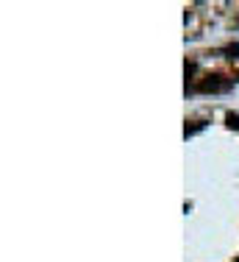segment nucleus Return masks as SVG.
I'll return each mask as SVG.
<instances>
[{
	"instance_id": "1",
	"label": "nucleus",
	"mask_w": 239,
	"mask_h": 262,
	"mask_svg": "<svg viewBox=\"0 0 239 262\" xmlns=\"http://www.w3.org/2000/svg\"><path fill=\"white\" fill-rule=\"evenodd\" d=\"M231 87H233V81L225 78V76H209V78H203V81L198 84L200 92H228Z\"/></svg>"
},
{
	"instance_id": "2",
	"label": "nucleus",
	"mask_w": 239,
	"mask_h": 262,
	"mask_svg": "<svg viewBox=\"0 0 239 262\" xmlns=\"http://www.w3.org/2000/svg\"><path fill=\"white\" fill-rule=\"evenodd\" d=\"M225 120H228V126H231V128H236V131H239V115H233V111H231Z\"/></svg>"
}]
</instances>
